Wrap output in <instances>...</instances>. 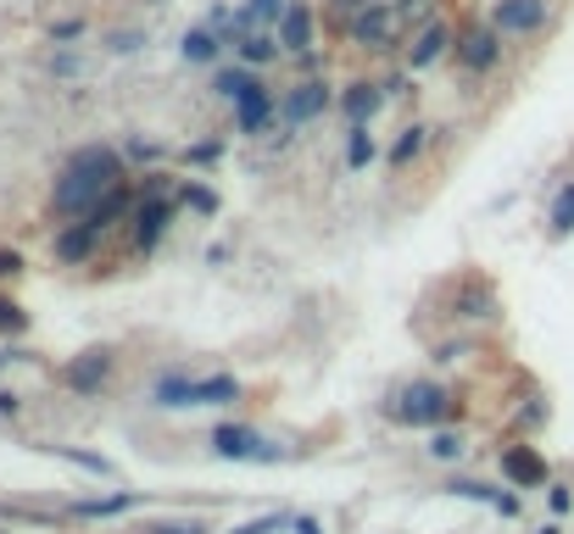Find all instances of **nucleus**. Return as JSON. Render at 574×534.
<instances>
[{
  "mask_svg": "<svg viewBox=\"0 0 574 534\" xmlns=\"http://www.w3.org/2000/svg\"><path fill=\"white\" fill-rule=\"evenodd\" d=\"M123 185V162L112 145H85V151H73L62 178H56V218H85L101 196H112Z\"/></svg>",
  "mask_w": 574,
  "mask_h": 534,
  "instance_id": "obj_1",
  "label": "nucleus"
},
{
  "mask_svg": "<svg viewBox=\"0 0 574 534\" xmlns=\"http://www.w3.org/2000/svg\"><path fill=\"white\" fill-rule=\"evenodd\" d=\"M229 401H240V385L229 374H212V379L168 374L156 385V407H229Z\"/></svg>",
  "mask_w": 574,
  "mask_h": 534,
  "instance_id": "obj_2",
  "label": "nucleus"
},
{
  "mask_svg": "<svg viewBox=\"0 0 574 534\" xmlns=\"http://www.w3.org/2000/svg\"><path fill=\"white\" fill-rule=\"evenodd\" d=\"M212 452H218L223 463H279V457H285V445H274V440H263L257 429H240V423H223V429L212 434Z\"/></svg>",
  "mask_w": 574,
  "mask_h": 534,
  "instance_id": "obj_3",
  "label": "nucleus"
},
{
  "mask_svg": "<svg viewBox=\"0 0 574 534\" xmlns=\"http://www.w3.org/2000/svg\"><path fill=\"white\" fill-rule=\"evenodd\" d=\"M446 412H452V390H441V385H430V379H424V385H407V390L396 396V418H401V423H419V429H424V423H441Z\"/></svg>",
  "mask_w": 574,
  "mask_h": 534,
  "instance_id": "obj_4",
  "label": "nucleus"
},
{
  "mask_svg": "<svg viewBox=\"0 0 574 534\" xmlns=\"http://www.w3.org/2000/svg\"><path fill=\"white\" fill-rule=\"evenodd\" d=\"M490 29H503V34L547 29V0H497V7H490Z\"/></svg>",
  "mask_w": 574,
  "mask_h": 534,
  "instance_id": "obj_5",
  "label": "nucleus"
},
{
  "mask_svg": "<svg viewBox=\"0 0 574 534\" xmlns=\"http://www.w3.org/2000/svg\"><path fill=\"white\" fill-rule=\"evenodd\" d=\"M168 218H174L168 196H162V185H151V201L134 212V245H140V251H151V245L162 240V229H168Z\"/></svg>",
  "mask_w": 574,
  "mask_h": 534,
  "instance_id": "obj_6",
  "label": "nucleus"
},
{
  "mask_svg": "<svg viewBox=\"0 0 574 534\" xmlns=\"http://www.w3.org/2000/svg\"><path fill=\"white\" fill-rule=\"evenodd\" d=\"M323 107H330V89H323V78H307V84H296L290 96H285V123L290 129L312 123V118H323Z\"/></svg>",
  "mask_w": 574,
  "mask_h": 534,
  "instance_id": "obj_7",
  "label": "nucleus"
},
{
  "mask_svg": "<svg viewBox=\"0 0 574 534\" xmlns=\"http://www.w3.org/2000/svg\"><path fill=\"white\" fill-rule=\"evenodd\" d=\"M107 374H112V351H85V356H73V363H67V385H73L78 396L101 390Z\"/></svg>",
  "mask_w": 574,
  "mask_h": 534,
  "instance_id": "obj_8",
  "label": "nucleus"
},
{
  "mask_svg": "<svg viewBox=\"0 0 574 534\" xmlns=\"http://www.w3.org/2000/svg\"><path fill=\"white\" fill-rule=\"evenodd\" d=\"M268 118H274V96H268L263 84H257V89H245V96L234 101V123H240V134H263Z\"/></svg>",
  "mask_w": 574,
  "mask_h": 534,
  "instance_id": "obj_9",
  "label": "nucleus"
},
{
  "mask_svg": "<svg viewBox=\"0 0 574 534\" xmlns=\"http://www.w3.org/2000/svg\"><path fill=\"white\" fill-rule=\"evenodd\" d=\"M503 474L514 485H547V463L530 452V445H503Z\"/></svg>",
  "mask_w": 574,
  "mask_h": 534,
  "instance_id": "obj_10",
  "label": "nucleus"
},
{
  "mask_svg": "<svg viewBox=\"0 0 574 534\" xmlns=\"http://www.w3.org/2000/svg\"><path fill=\"white\" fill-rule=\"evenodd\" d=\"M497 56H503V29H474L463 40V67H474V73L497 67Z\"/></svg>",
  "mask_w": 574,
  "mask_h": 534,
  "instance_id": "obj_11",
  "label": "nucleus"
},
{
  "mask_svg": "<svg viewBox=\"0 0 574 534\" xmlns=\"http://www.w3.org/2000/svg\"><path fill=\"white\" fill-rule=\"evenodd\" d=\"M352 40H357V45H368V51L390 45V7L368 0V12H357V23H352Z\"/></svg>",
  "mask_w": 574,
  "mask_h": 534,
  "instance_id": "obj_12",
  "label": "nucleus"
},
{
  "mask_svg": "<svg viewBox=\"0 0 574 534\" xmlns=\"http://www.w3.org/2000/svg\"><path fill=\"white\" fill-rule=\"evenodd\" d=\"M96 240H101V234H96L90 223H78V229H62V234H56V262H85V256L96 251Z\"/></svg>",
  "mask_w": 574,
  "mask_h": 534,
  "instance_id": "obj_13",
  "label": "nucleus"
},
{
  "mask_svg": "<svg viewBox=\"0 0 574 534\" xmlns=\"http://www.w3.org/2000/svg\"><path fill=\"white\" fill-rule=\"evenodd\" d=\"M279 45H285V51H307V45H312V12H307V7H290V12H285Z\"/></svg>",
  "mask_w": 574,
  "mask_h": 534,
  "instance_id": "obj_14",
  "label": "nucleus"
},
{
  "mask_svg": "<svg viewBox=\"0 0 574 534\" xmlns=\"http://www.w3.org/2000/svg\"><path fill=\"white\" fill-rule=\"evenodd\" d=\"M129 207H134V201H129V190H123V185H118V190H112V196H101V201H96V207H90V212H85V223H90V229H96V234H101V229H112V223H118V218H123V212H129Z\"/></svg>",
  "mask_w": 574,
  "mask_h": 534,
  "instance_id": "obj_15",
  "label": "nucleus"
},
{
  "mask_svg": "<svg viewBox=\"0 0 574 534\" xmlns=\"http://www.w3.org/2000/svg\"><path fill=\"white\" fill-rule=\"evenodd\" d=\"M379 101H385L379 84H352V89H346V118H352V123H368V118L379 112Z\"/></svg>",
  "mask_w": 574,
  "mask_h": 534,
  "instance_id": "obj_16",
  "label": "nucleus"
},
{
  "mask_svg": "<svg viewBox=\"0 0 574 534\" xmlns=\"http://www.w3.org/2000/svg\"><path fill=\"white\" fill-rule=\"evenodd\" d=\"M441 51H446V29H441V23H430L413 45H407V67H430Z\"/></svg>",
  "mask_w": 574,
  "mask_h": 534,
  "instance_id": "obj_17",
  "label": "nucleus"
},
{
  "mask_svg": "<svg viewBox=\"0 0 574 534\" xmlns=\"http://www.w3.org/2000/svg\"><path fill=\"white\" fill-rule=\"evenodd\" d=\"M140 496L134 490H118V496H101V501H73V512L78 518H118V512H129Z\"/></svg>",
  "mask_w": 574,
  "mask_h": 534,
  "instance_id": "obj_18",
  "label": "nucleus"
},
{
  "mask_svg": "<svg viewBox=\"0 0 574 534\" xmlns=\"http://www.w3.org/2000/svg\"><path fill=\"white\" fill-rule=\"evenodd\" d=\"M547 223H552V234H558V240H569V234H574V185H563V190L552 196Z\"/></svg>",
  "mask_w": 574,
  "mask_h": 534,
  "instance_id": "obj_19",
  "label": "nucleus"
},
{
  "mask_svg": "<svg viewBox=\"0 0 574 534\" xmlns=\"http://www.w3.org/2000/svg\"><path fill=\"white\" fill-rule=\"evenodd\" d=\"M212 89H218V96H223V101H240V96H245V89H257V78H252V73H245V67H218V78H212Z\"/></svg>",
  "mask_w": 574,
  "mask_h": 534,
  "instance_id": "obj_20",
  "label": "nucleus"
},
{
  "mask_svg": "<svg viewBox=\"0 0 574 534\" xmlns=\"http://www.w3.org/2000/svg\"><path fill=\"white\" fill-rule=\"evenodd\" d=\"M234 51H240V62H274V56H279V40L257 29V34H245Z\"/></svg>",
  "mask_w": 574,
  "mask_h": 534,
  "instance_id": "obj_21",
  "label": "nucleus"
},
{
  "mask_svg": "<svg viewBox=\"0 0 574 534\" xmlns=\"http://www.w3.org/2000/svg\"><path fill=\"white\" fill-rule=\"evenodd\" d=\"M218 56V34L212 29H190L185 34V62H212Z\"/></svg>",
  "mask_w": 574,
  "mask_h": 534,
  "instance_id": "obj_22",
  "label": "nucleus"
},
{
  "mask_svg": "<svg viewBox=\"0 0 574 534\" xmlns=\"http://www.w3.org/2000/svg\"><path fill=\"white\" fill-rule=\"evenodd\" d=\"M245 12H252V23H257V29H274V23H285L290 0H252V7H245Z\"/></svg>",
  "mask_w": 574,
  "mask_h": 534,
  "instance_id": "obj_23",
  "label": "nucleus"
},
{
  "mask_svg": "<svg viewBox=\"0 0 574 534\" xmlns=\"http://www.w3.org/2000/svg\"><path fill=\"white\" fill-rule=\"evenodd\" d=\"M56 457H67V463H78L85 474H101V479H112V463L107 457H90V452H73V445H51Z\"/></svg>",
  "mask_w": 574,
  "mask_h": 534,
  "instance_id": "obj_24",
  "label": "nucleus"
},
{
  "mask_svg": "<svg viewBox=\"0 0 574 534\" xmlns=\"http://www.w3.org/2000/svg\"><path fill=\"white\" fill-rule=\"evenodd\" d=\"M346 162H352V167H368V162H374V140H368V123H352V145H346Z\"/></svg>",
  "mask_w": 574,
  "mask_h": 534,
  "instance_id": "obj_25",
  "label": "nucleus"
},
{
  "mask_svg": "<svg viewBox=\"0 0 574 534\" xmlns=\"http://www.w3.org/2000/svg\"><path fill=\"white\" fill-rule=\"evenodd\" d=\"M285 529H290V518L285 512H268V518H252V523H240L229 534H285Z\"/></svg>",
  "mask_w": 574,
  "mask_h": 534,
  "instance_id": "obj_26",
  "label": "nucleus"
},
{
  "mask_svg": "<svg viewBox=\"0 0 574 534\" xmlns=\"http://www.w3.org/2000/svg\"><path fill=\"white\" fill-rule=\"evenodd\" d=\"M419 151H424V129H407V134L396 140V151H390V162H396V167H407V162H413Z\"/></svg>",
  "mask_w": 574,
  "mask_h": 534,
  "instance_id": "obj_27",
  "label": "nucleus"
},
{
  "mask_svg": "<svg viewBox=\"0 0 574 534\" xmlns=\"http://www.w3.org/2000/svg\"><path fill=\"white\" fill-rule=\"evenodd\" d=\"M430 452H435L441 463H452V457H463V440H457V434H435V440H430Z\"/></svg>",
  "mask_w": 574,
  "mask_h": 534,
  "instance_id": "obj_28",
  "label": "nucleus"
},
{
  "mask_svg": "<svg viewBox=\"0 0 574 534\" xmlns=\"http://www.w3.org/2000/svg\"><path fill=\"white\" fill-rule=\"evenodd\" d=\"M185 201H190L196 212H218V196H212L207 185H185Z\"/></svg>",
  "mask_w": 574,
  "mask_h": 534,
  "instance_id": "obj_29",
  "label": "nucleus"
},
{
  "mask_svg": "<svg viewBox=\"0 0 574 534\" xmlns=\"http://www.w3.org/2000/svg\"><path fill=\"white\" fill-rule=\"evenodd\" d=\"M29 318H23V307H12V301H0V334H18Z\"/></svg>",
  "mask_w": 574,
  "mask_h": 534,
  "instance_id": "obj_30",
  "label": "nucleus"
},
{
  "mask_svg": "<svg viewBox=\"0 0 574 534\" xmlns=\"http://www.w3.org/2000/svg\"><path fill=\"white\" fill-rule=\"evenodd\" d=\"M78 34H85V23H78V18H67V23H56V29H51V40H62V45H67V40H78Z\"/></svg>",
  "mask_w": 574,
  "mask_h": 534,
  "instance_id": "obj_31",
  "label": "nucleus"
},
{
  "mask_svg": "<svg viewBox=\"0 0 574 534\" xmlns=\"http://www.w3.org/2000/svg\"><path fill=\"white\" fill-rule=\"evenodd\" d=\"M151 534H207V523H196V518H190V523H162V529H151Z\"/></svg>",
  "mask_w": 574,
  "mask_h": 534,
  "instance_id": "obj_32",
  "label": "nucleus"
},
{
  "mask_svg": "<svg viewBox=\"0 0 574 534\" xmlns=\"http://www.w3.org/2000/svg\"><path fill=\"white\" fill-rule=\"evenodd\" d=\"M18 267H23V256H18V251H0V279H12Z\"/></svg>",
  "mask_w": 574,
  "mask_h": 534,
  "instance_id": "obj_33",
  "label": "nucleus"
},
{
  "mask_svg": "<svg viewBox=\"0 0 574 534\" xmlns=\"http://www.w3.org/2000/svg\"><path fill=\"white\" fill-rule=\"evenodd\" d=\"M569 507H574V496L563 485H552V512H569Z\"/></svg>",
  "mask_w": 574,
  "mask_h": 534,
  "instance_id": "obj_34",
  "label": "nucleus"
},
{
  "mask_svg": "<svg viewBox=\"0 0 574 534\" xmlns=\"http://www.w3.org/2000/svg\"><path fill=\"white\" fill-rule=\"evenodd\" d=\"M430 12V0H401V18H424Z\"/></svg>",
  "mask_w": 574,
  "mask_h": 534,
  "instance_id": "obj_35",
  "label": "nucleus"
},
{
  "mask_svg": "<svg viewBox=\"0 0 574 534\" xmlns=\"http://www.w3.org/2000/svg\"><path fill=\"white\" fill-rule=\"evenodd\" d=\"M490 507H497L503 518H514V512H519V496H497V501H490Z\"/></svg>",
  "mask_w": 574,
  "mask_h": 534,
  "instance_id": "obj_36",
  "label": "nucleus"
},
{
  "mask_svg": "<svg viewBox=\"0 0 574 534\" xmlns=\"http://www.w3.org/2000/svg\"><path fill=\"white\" fill-rule=\"evenodd\" d=\"M296 534H323V529L318 523H296Z\"/></svg>",
  "mask_w": 574,
  "mask_h": 534,
  "instance_id": "obj_37",
  "label": "nucleus"
},
{
  "mask_svg": "<svg viewBox=\"0 0 574 534\" xmlns=\"http://www.w3.org/2000/svg\"><path fill=\"white\" fill-rule=\"evenodd\" d=\"M541 534H558V523H547V529H541Z\"/></svg>",
  "mask_w": 574,
  "mask_h": 534,
  "instance_id": "obj_38",
  "label": "nucleus"
}]
</instances>
